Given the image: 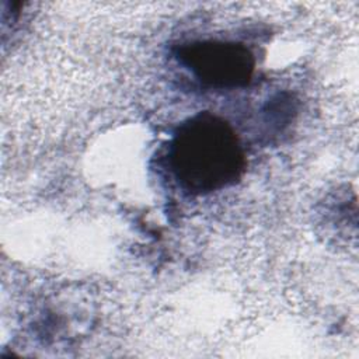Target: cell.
<instances>
[{"instance_id":"obj_2","label":"cell","mask_w":359,"mask_h":359,"mask_svg":"<svg viewBox=\"0 0 359 359\" xmlns=\"http://www.w3.org/2000/svg\"><path fill=\"white\" fill-rule=\"evenodd\" d=\"M178 60L209 88H236L245 86L254 72L251 50L230 41H196L182 45Z\"/></svg>"},{"instance_id":"obj_1","label":"cell","mask_w":359,"mask_h":359,"mask_svg":"<svg viewBox=\"0 0 359 359\" xmlns=\"http://www.w3.org/2000/svg\"><path fill=\"white\" fill-rule=\"evenodd\" d=\"M168 164L184 191L203 195L234 184L244 171L245 158L233 128L213 114L201 112L175 130Z\"/></svg>"}]
</instances>
